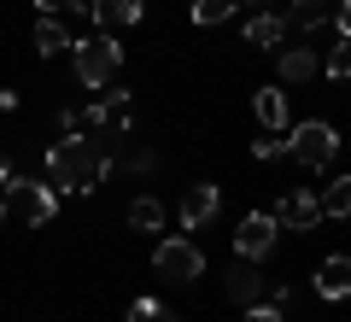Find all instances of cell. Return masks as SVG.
I'll return each mask as SVG.
<instances>
[{"instance_id":"obj_10","label":"cell","mask_w":351,"mask_h":322,"mask_svg":"<svg viewBox=\"0 0 351 322\" xmlns=\"http://www.w3.org/2000/svg\"><path fill=\"white\" fill-rule=\"evenodd\" d=\"M88 124L123 135V129H129V88H106V100H94V106H88Z\"/></svg>"},{"instance_id":"obj_8","label":"cell","mask_w":351,"mask_h":322,"mask_svg":"<svg viewBox=\"0 0 351 322\" xmlns=\"http://www.w3.org/2000/svg\"><path fill=\"white\" fill-rule=\"evenodd\" d=\"M276 223H287V229H316V223H322V199H316L311 187H287L281 205H276Z\"/></svg>"},{"instance_id":"obj_9","label":"cell","mask_w":351,"mask_h":322,"mask_svg":"<svg viewBox=\"0 0 351 322\" xmlns=\"http://www.w3.org/2000/svg\"><path fill=\"white\" fill-rule=\"evenodd\" d=\"M88 18L100 24V36H117V30L141 24V0H88Z\"/></svg>"},{"instance_id":"obj_21","label":"cell","mask_w":351,"mask_h":322,"mask_svg":"<svg viewBox=\"0 0 351 322\" xmlns=\"http://www.w3.org/2000/svg\"><path fill=\"white\" fill-rule=\"evenodd\" d=\"M129 322H182V317H176L170 305H158V299H135V305H129Z\"/></svg>"},{"instance_id":"obj_23","label":"cell","mask_w":351,"mask_h":322,"mask_svg":"<svg viewBox=\"0 0 351 322\" xmlns=\"http://www.w3.org/2000/svg\"><path fill=\"white\" fill-rule=\"evenodd\" d=\"M252 152H258V159L269 164V159H281V152H287V141H281L276 129H263V141H258V147H252Z\"/></svg>"},{"instance_id":"obj_27","label":"cell","mask_w":351,"mask_h":322,"mask_svg":"<svg viewBox=\"0 0 351 322\" xmlns=\"http://www.w3.org/2000/svg\"><path fill=\"white\" fill-rule=\"evenodd\" d=\"M6 182H12V164H6V159H0V187H6Z\"/></svg>"},{"instance_id":"obj_18","label":"cell","mask_w":351,"mask_h":322,"mask_svg":"<svg viewBox=\"0 0 351 322\" xmlns=\"http://www.w3.org/2000/svg\"><path fill=\"white\" fill-rule=\"evenodd\" d=\"M316 199H322V217H351V170L339 176V182H328Z\"/></svg>"},{"instance_id":"obj_2","label":"cell","mask_w":351,"mask_h":322,"mask_svg":"<svg viewBox=\"0 0 351 322\" xmlns=\"http://www.w3.org/2000/svg\"><path fill=\"white\" fill-rule=\"evenodd\" d=\"M76 53V82L82 88H112V76L123 71V47L112 36H88V41H71Z\"/></svg>"},{"instance_id":"obj_12","label":"cell","mask_w":351,"mask_h":322,"mask_svg":"<svg viewBox=\"0 0 351 322\" xmlns=\"http://www.w3.org/2000/svg\"><path fill=\"white\" fill-rule=\"evenodd\" d=\"M287 30H299V36H311V30H328L334 24V0H293V12L281 18Z\"/></svg>"},{"instance_id":"obj_19","label":"cell","mask_w":351,"mask_h":322,"mask_svg":"<svg viewBox=\"0 0 351 322\" xmlns=\"http://www.w3.org/2000/svg\"><path fill=\"white\" fill-rule=\"evenodd\" d=\"M281 36H287V24H281L276 12H258V18L246 24V41H252V47H276Z\"/></svg>"},{"instance_id":"obj_6","label":"cell","mask_w":351,"mask_h":322,"mask_svg":"<svg viewBox=\"0 0 351 322\" xmlns=\"http://www.w3.org/2000/svg\"><path fill=\"white\" fill-rule=\"evenodd\" d=\"M276 211H246V217H240V223H234V252H240V258H252V264H258V258H269V252H276Z\"/></svg>"},{"instance_id":"obj_4","label":"cell","mask_w":351,"mask_h":322,"mask_svg":"<svg viewBox=\"0 0 351 322\" xmlns=\"http://www.w3.org/2000/svg\"><path fill=\"white\" fill-rule=\"evenodd\" d=\"M287 152L304 164V170H328V164H334V152H339V135H334V124L311 117V124H293Z\"/></svg>"},{"instance_id":"obj_1","label":"cell","mask_w":351,"mask_h":322,"mask_svg":"<svg viewBox=\"0 0 351 322\" xmlns=\"http://www.w3.org/2000/svg\"><path fill=\"white\" fill-rule=\"evenodd\" d=\"M106 170H112V159H106L88 135H76V129L47 147V182L59 187V194H94V187L106 182Z\"/></svg>"},{"instance_id":"obj_14","label":"cell","mask_w":351,"mask_h":322,"mask_svg":"<svg viewBox=\"0 0 351 322\" xmlns=\"http://www.w3.org/2000/svg\"><path fill=\"white\" fill-rule=\"evenodd\" d=\"M316 293L322 299H346L351 293V258H322L316 264Z\"/></svg>"},{"instance_id":"obj_16","label":"cell","mask_w":351,"mask_h":322,"mask_svg":"<svg viewBox=\"0 0 351 322\" xmlns=\"http://www.w3.org/2000/svg\"><path fill=\"white\" fill-rule=\"evenodd\" d=\"M158 223H164V205L152 194L129 199V229H135V235H158Z\"/></svg>"},{"instance_id":"obj_20","label":"cell","mask_w":351,"mask_h":322,"mask_svg":"<svg viewBox=\"0 0 351 322\" xmlns=\"http://www.w3.org/2000/svg\"><path fill=\"white\" fill-rule=\"evenodd\" d=\"M188 12H193V24L211 30V24H223V18H234L240 6H234V0H188Z\"/></svg>"},{"instance_id":"obj_24","label":"cell","mask_w":351,"mask_h":322,"mask_svg":"<svg viewBox=\"0 0 351 322\" xmlns=\"http://www.w3.org/2000/svg\"><path fill=\"white\" fill-rule=\"evenodd\" d=\"M246 322H287L281 305H246Z\"/></svg>"},{"instance_id":"obj_29","label":"cell","mask_w":351,"mask_h":322,"mask_svg":"<svg viewBox=\"0 0 351 322\" xmlns=\"http://www.w3.org/2000/svg\"><path fill=\"white\" fill-rule=\"evenodd\" d=\"M0 223H6V199H0Z\"/></svg>"},{"instance_id":"obj_28","label":"cell","mask_w":351,"mask_h":322,"mask_svg":"<svg viewBox=\"0 0 351 322\" xmlns=\"http://www.w3.org/2000/svg\"><path fill=\"white\" fill-rule=\"evenodd\" d=\"M234 6H252V12H258V6H263V0H234Z\"/></svg>"},{"instance_id":"obj_22","label":"cell","mask_w":351,"mask_h":322,"mask_svg":"<svg viewBox=\"0 0 351 322\" xmlns=\"http://www.w3.org/2000/svg\"><path fill=\"white\" fill-rule=\"evenodd\" d=\"M328 76H334V82H351V41L339 36V47L328 53Z\"/></svg>"},{"instance_id":"obj_26","label":"cell","mask_w":351,"mask_h":322,"mask_svg":"<svg viewBox=\"0 0 351 322\" xmlns=\"http://www.w3.org/2000/svg\"><path fill=\"white\" fill-rule=\"evenodd\" d=\"M53 6H71V12H88V0H53Z\"/></svg>"},{"instance_id":"obj_7","label":"cell","mask_w":351,"mask_h":322,"mask_svg":"<svg viewBox=\"0 0 351 322\" xmlns=\"http://www.w3.org/2000/svg\"><path fill=\"white\" fill-rule=\"evenodd\" d=\"M217 211H223V187H217V182H193L188 194H182V229H193V235H199Z\"/></svg>"},{"instance_id":"obj_13","label":"cell","mask_w":351,"mask_h":322,"mask_svg":"<svg viewBox=\"0 0 351 322\" xmlns=\"http://www.w3.org/2000/svg\"><path fill=\"white\" fill-rule=\"evenodd\" d=\"M276 71H281V82H311V76L322 71V59H316L311 47H281L276 53Z\"/></svg>"},{"instance_id":"obj_5","label":"cell","mask_w":351,"mask_h":322,"mask_svg":"<svg viewBox=\"0 0 351 322\" xmlns=\"http://www.w3.org/2000/svg\"><path fill=\"white\" fill-rule=\"evenodd\" d=\"M152 270H158L164 281L188 287V281H199V270H205V252L193 246L188 235H170V240H158V252H152Z\"/></svg>"},{"instance_id":"obj_3","label":"cell","mask_w":351,"mask_h":322,"mask_svg":"<svg viewBox=\"0 0 351 322\" xmlns=\"http://www.w3.org/2000/svg\"><path fill=\"white\" fill-rule=\"evenodd\" d=\"M6 211H18L29 229H47L53 217H59V187H53V182H24V176H12V182H6Z\"/></svg>"},{"instance_id":"obj_15","label":"cell","mask_w":351,"mask_h":322,"mask_svg":"<svg viewBox=\"0 0 351 322\" xmlns=\"http://www.w3.org/2000/svg\"><path fill=\"white\" fill-rule=\"evenodd\" d=\"M252 117H258L263 129H287V94H281V88H258V100H252Z\"/></svg>"},{"instance_id":"obj_25","label":"cell","mask_w":351,"mask_h":322,"mask_svg":"<svg viewBox=\"0 0 351 322\" xmlns=\"http://www.w3.org/2000/svg\"><path fill=\"white\" fill-rule=\"evenodd\" d=\"M334 24H339V36L351 41V0H339V6H334Z\"/></svg>"},{"instance_id":"obj_17","label":"cell","mask_w":351,"mask_h":322,"mask_svg":"<svg viewBox=\"0 0 351 322\" xmlns=\"http://www.w3.org/2000/svg\"><path fill=\"white\" fill-rule=\"evenodd\" d=\"M64 47H71V36L59 30V18L41 12V18H36V53H47V59H53V53H64Z\"/></svg>"},{"instance_id":"obj_11","label":"cell","mask_w":351,"mask_h":322,"mask_svg":"<svg viewBox=\"0 0 351 322\" xmlns=\"http://www.w3.org/2000/svg\"><path fill=\"white\" fill-rule=\"evenodd\" d=\"M263 293H269V281L252 270V258H240L234 270H228V299H234V305H263Z\"/></svg>"}]
</instances>
